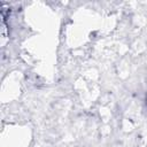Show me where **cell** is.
Wrapping results in <instances>:
<instances>
[{"label": "cell", "instance_id": "cell-1", "mask_svg": "<svg viewBox=\"0 0 147 147\" xmlns=\"http://www.w3.org/2000/svg\"><path fill=\"white\" fill-rule=\"evenodd\" d=\"M145 103H146V106H147V94H146V98H145Z\"/></svg>", "mask_w": 147, "mask_h": 147}]
</instances>
